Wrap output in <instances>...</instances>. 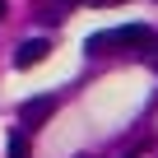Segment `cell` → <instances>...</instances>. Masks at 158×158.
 <instances>
[{
  "label": "cell",
  "mask_w": 158,
  "mask_h": 158,
  "mask_svg": "<svg viewBox=\"0 0 158 158\" xmlns=\"http://www.w3.org/2000/svg\"><path fill=\"white\" fill-rule=\"evenodd\" d=\"M102 47H153V33H149L144 23H126V28L93 33V37H89V51H102Z\"/></svg>",
  "instance_id": "cell-1"
},
{
  "label": "cell",
  "mask_w": 158,
  "mask_h": 158,
  "mask_svg": "<svg viewBox=\"0 0 158 158\" xmlns=\"http://www.w3.org/2000/svg\"><path fill=\"white\" fill-rule=\"evenodd\" d=\"M93 5H116V0H93Z\"/></svg>",
  "instance_id": "cell-5"
},
{
  "label": "cell",
  "mask_w": 158,
  "mask_h": 158,
  "mask_svg": "<svg viewBox=\"0 0 158 158\" xmlns=\"http://www.w3.org/2000/svg\"><path fill=\"white\" fill-rule=\"evenodd\" d=\"M51 112H56V98H33V102H23V107H19V116H23V126H28V130H37L42 121H51Z\"/></svg>",
  "instance_id": "cell-3"
},
{
  "label": "cell",
  "mask_w": 158,
  "mask_h": 158,
  "mask_svg": "<svg viewBox=\"0 0 158 158\" xmlns=\"http://www.w3.org/2000/svg\"><path fill=\"white\" fill-rule=\"evenodd\" d=\"M10 158H28V139H23V130L10 135Z\"/></svg>",
  "instance_id": "cell-4"
},
{
  "label": "cell",
  "mask_w": 158,
  "mask_h": 158,
  "mask_svg": "<svg viewBox=\"0 0 158 158\" xmlns=\"http://www.w3.org/2000/svg\"><path fill=\"white\" fill-rule=\"evenodd\" d=\"M47 51H51V42H47V37H28V42H19V51H14V65H19V70H28V65L47 60Z\"/></svg>",
  "instance_id": "cell-2"
},
{
  "label": "cell",
  "mask_w": 158,
  "mask_h": 158,
  "mask_svg": "<svg viewBox=\"0 0 158 158\" xmlns=\"http://www.w3.org/2000/svg\"><path fill=\"white\" fill-rule=\"evenodd\" d=\"M0 19H5V0H0Z\"/></svg>",
  "instance_id": "cell-6"
}]
</instances>
